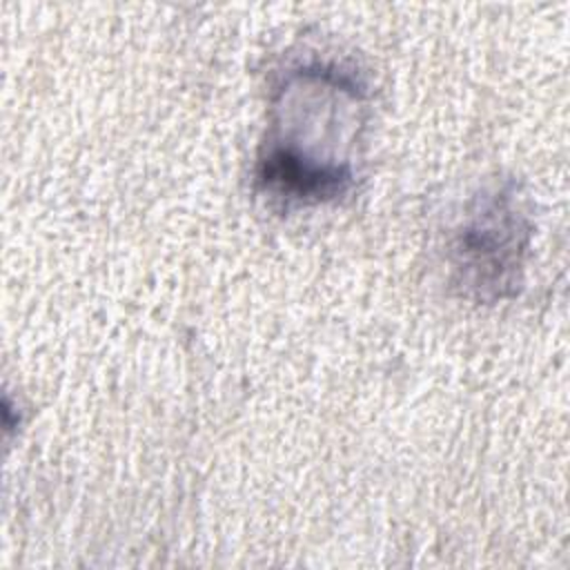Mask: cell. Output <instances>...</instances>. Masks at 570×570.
<instances>
[{"instance_id": "cell-1", "label": "cell", "mask_w": 570, "mask_h": 570, "mask_svg": "<svg viewBox=\"0 0 570 570\" xmlns=\"http://www.w3.org/2000/svg\"><path fill=\"white\" fill-rule=\"evenodd\" d=\"M365 111V85L352 69L312 62L283 78L269 134L258 156V183L294 203H327L354 183L350 149Z\"/></svg>"}, {"instance_id": "cell-2", "label": "cell", "mask_w": 570, "mask_h": 570, "mask_svg": "<svg viewBox=\"0 0 570 570\" xmlns=\"http://www.w3.org/2000/svg\"><path fill=\"white\" fill-rule=\"evenodd\" d=\"M530 220L512 185L479 198L452 245L459 285L479 301H497L521 285Z\"/></svg>"}]
</instances>
